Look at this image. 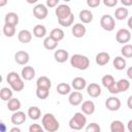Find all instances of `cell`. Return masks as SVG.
Returning a JSON list of instances; mask_svg holds the SVG:
<instances>
[{"instance_id": "35", "label": "cell", "mask_w": 132, "mask_h": 132, "mask_svg": "<svg viewBox=\"0 0 132 132\" xmlns=\"http://www.w3.org/2000/svg\"><path fill=\"white\" fill-rule=\"evenodd\" d=\"M101 82H102V86H103L104 88L108 89L111 85H113V84L116 82V80H114V77H113L112 75H110V74H105L104 76H102Z\"/></svg>"}, {"instance_id": "54", "label": "cell", "mask_w": 132, "mask_h": 132, "mask_svg": "<svg viewBox=\"0 0 132 132\" xmlns=\"http://www.w3.org/2000/svg\"><path fill=\"white\" fill-rule=\"evenodd\" d=\"M27 1V3H29V4H34V3H36L38 0H26Z\"/></svg>"}, {"instance_id": "9", "label": "cell", "mask_w": 132, "mask_h": 132, "mask_svg": "<svg viewBox=\"0 0 132 132\" xmlns=\"http://www.w3.org/2000/svg\"><path fill=\"white\" fill-rule=\"evenodd\" d=\"M27 116H28V114H26L24 111H22V110H16V111L12 112L11 118H10V121H11V123H12L13 125L19 126V125H22V124H24V123L26 122Z\"/></svg>"}, {"instance_id": "28", "label": "cell", "mask_w": 132, "mask_h": 132, "mask_svg": "<svg viewBox=\"0 0 132 132\" xmlns=\"http://www.w3.org/2000/svg\"><path fill=\"white\" fill-rule=\"evenodd\" d=\"M12 94H13V90L11 88H7V87H3L0 90V98L2 101H8L9 99L12 98Z\"/></svg>"}, {"instance_id": "12", "label": "cell", "mask_w": 132, "mask_h": 132, "mask_svg": "<svg viewBox=\"0 0 132 132\" xmlns=\"http://www.w3.org/2000/svg\"><path fill=\"white\" fill-rule=\"evenodd\" d=\"M101 87L96 82H91L87 86V93L92 98H97L101 95Z\"/></svg>"}, {"instance_id": "13", "label": "cell", "mask_w": 132, "mask_h": 132, "mask_svg": "<svg viewBox=\"0 0 132 132\" xmlns=\"http://www.w3.org/2000/svg\"><path fill=\"white\" fill-rule=\"evenodd\" d=\"M86 32H87V29L85 27V25H82L81 23H76L72 26V29H71V33L74 37L76 38H81L86 35Z\"/></svg>"}, {"instance_id": "32", "label": "cell", "mask_w": 132, "mask_h": 132, "mask_svg": "<svg viewBox=\"0 0 132 132\" xmlns=\"http://www.w3.org/2000/svg\"><path fill=\"white\" fill-rule=\"evenodd\" d=\"M33 35L37 38H43L46 35V28L43 25H36L33 28Z\"/></svg>"}, {"instance_id": "24", "label": "cell", "mask_w": 132, "mask_h": 132, "mask_svg": "<svg viewBox=\"0 0 132 132\" xmlns=\"http://www.w3.org/2000/svg\"><path fill=\"white\" fill-rule=\"evenodd\" d=\"M126 65H127L126 60H125V58L122 57V56L116 57V58L113 59V61H112V66H113L117 70H124V69L126 68Z\"/></svg>"}, {"instance_id": "33", "label": "cell", "mask_w": 132, "mask_h": 132, "mask_svg": "<svg viewBox=\"0 0 132 132\" xmlns=\"http://www.w3.org/2000/svg\"><path fill=\"white\" fill-rule=\"evenodd\" d=\"M64 31L60 28H54L51 32H50V36H52L54 39H56L57 41H61L64 38Z\"/></svg>"}, {"instance_id": "17", "label": "cell", "mask_w": 132, "mask_h": 132, "mask_svg": "<svg viewBox=\"0 0 132 132\" xmlns=\"http://www.w3.org/2000/svg\"><path fill=\"white\" fill-rule=\"evenodd\" d=\"M109 60H110V56H109V54L106 53V52H100V53H98V54L96 55V57H95V62H96V64L99 65V66H104V65H106V64L109 62Z\"/></svg>"}, {"instance_id": "1", "label": "cell", "mask_w": 132, "mask_h": 132, "mask_svg": "<svg viewBox=\"0 0 132 132\" xmlns=\"http://www.w3.org/2000/svg\"><path fill=\"white\" fill-rule=\"evenodd\" d=\"M41 124L44 131H47V132H56L60 128L59 121L56 119V117L53 113H50V112H46L45 114L42 116Z\"/></svg>"}, {"instance_id": "50", "label": "cell", "mask_w": 132, "mask_h": 132, "mask_svg": "<svg viewBox=\"0 0 132 132\" xmlns=\"http://www.w3.org/2000/svg\"><path fill=\"white\" fill-rule=\"evenodd\" d=\"M127 129H128L129 132H132V120H130V121L128 122V124H127Z\"/></svg>"}, {"instance_id": "51", "label": "cell", "mask_w": 132, "mask_h": 132, "mask_svg": "<svg viewBox=\"0 0 132 132\" xmlns=\"http://www.w3.org/2000/svg\"><path fill=\"white\" fill-rule=\"evenodd\" d=\"M127 25H128V27H129L130 29H132V16H130V18L128 19V22H127Z\"/></svg>"}, {"instance_id": "18", "label": "cell", "mask_w": 132, "mask_h": 132, "mask_svg": "<svg viewBox=\"0 0 132 132\" xmlns=\"http://www.w3.org/2000/svg\"><path fill=\"white\" fill-rule=\"evenodd\" d=\"M71 87L76 91H81L85 88H87V80L80 76L74 77L71 81Z\"/></svg>"}, {"instance_id": "5", "label": "cell", "mask_w": 132, "mask_h": 132, "mask_svg": "<svg viewBox=\"0 0 132 132\" xmlns=\"http://www.w3.org/2000/svg\"><path fill=\"white\" fill-rule=\"evenodd\" d=\"M48 7L42 3H39L37 5L34 6L33 8V15L37 19V20H44L47 16L48 13Z\"/></svg>"}, {"instance_id": "4", "label": "cell", "mask_w": 132, "mask_h": 132, "mask_svg": "<svg viewBox=\"0 0 132 132\" xmlns=\"http://www.w3.org/2000/svg\"><path fill=\"white\" fill-rule=\"evenodd\" d=\"M100 26L105 31H112L116 27L114 18L110 14H103L100 19Z\"/></svg>"}, {"instance_id": "2", "label": "cell", "mask_w": 132, "mask_h": 132, "mask_svg": "<svg viewBox=\"0 0 132 132\" xmlns=\"http://www.w3.org/2000/svg\"><path fill=\"white\" fill-rule=\"evenodd\" d=\"M70 64L73 68L78 70H87L90 67V60L85 55L74 54L70 57Z\"/></svg>"}, {"instance_id": "56", "label": "cell", "mask_w": 132, "mask_h": 132, "mask_svg": "<svg viewBox=\"0 0 132 132\" xmlns=\"http://www.w3.org/2000/svg\"><path fill=\"white\" fill-rule=\"evenodd\" d=\"M63 1H65V2H70L71 0H63Z\"/></svg>"}, {"instance_id": "47", "label": "cell", "mask_w": 132, "mask_h": 132, "mask_svg": "<svg viewBox=\"0 0 132 132\" xmlns=\"http://www.w3.org/2000/svg\"><path fill=\"white\" fill-rule=\"evenodd\" d=\"M126 74H127L128 78L132 80V66H130V67L127 69V71H126Z\"/></svg>"}, {"instance_id": "42", "label": "cell", "mask_w": 132, "mask_h": 132, "mask_svg": "<svg viewBox=\"0 0 132 132\" xmlns=\"http://www.w3.org/2000/svg\"><path fill=\"white\" fill-rule=\"evenodd\" d=\"M44 129L39 124H32L29 127V132H43Z\"/></svg>"}, {"instance_id": "25", "label": "cell", "mask_w": 132, "mask_h": 132, "mask_svg": "<svg viewBox=\"0 0 132 132\" xmlns=\"http://www.w3.org/2000/svg\"><path fill=\"white\" fill-rule=\"evenodd\" d=\"M21 106H22L21 101H20L18 98L12 97L11 99H9V100L7 101V108H8V110H10V111H12V112H14V111H16V110H20Z\"/></svg>"}, {"instance_id": "15", "label": "cell", "mask_w": 132, "mask_h": 132, "mask_svg": "<svg viewBox=\"0 0 132 132\" xmlns=\"http://www.w3.org/2000/svg\"><path fill=\"white\" fill-rule=\"evenodd\" d=\"M95 103L92 101V100H86L81 103V106H80V109L81 111L87 114V116H91L95 112Z\"/></svg>"}, {"instance_id": "31", "label": "cell", "mask_w": 132, "mask_h": 132, "mask_svg": "<svg viewBox=\"0 0 132 132\" xmlns=\"http://www.w3.org/2000/svg\"><path fill=\"white\" fill-rule=\"evenodd\" d=\"M10 88L14 91V92H21L24 90L25 88V82H24V79L23 77H20L18 79H15L14 81H12L11 84H9Z\"/></svg>"}, {"instance_id": "52", "label": "cell", "mask_w": 132, "mask_h": 132, "mask_svg": "<svg viewBox=\"0 0 132 132\" xmlns=\"http://www.w3.org/2000/svg\"><path fill=\"white\" fill-rule=\"evenodd\" d=\"M7 2H8V0H0V6H1V7L5 6V5L7 4Z\"/></svg>"}, {"instance_id": "8", "label": "cell", "mask_w": 132, "mask_h": 132, "mask_svg": "<svg viewBox=\"0 0 132 132\" xmlns=\"http://www.w3.org/2000/svg\"><path fill=\"white\" fill-rule=\"evenodd\" d=\"M121 100L116 96H110L105 101V107L110 111H117L121 108Z\"/></svg>"}, {"instance_id": "57", "label": "cell", "mask_w": 132, "mask_h": 132, "mask_svg": "<svg viewBox=\"0 0 132 132\" xmlns=\"http://www.w3.org/2000/svg\"><path fill=\"white\" fill-rule=\"evenodd\" d=\"M131 2H132V0H131Z\"/></svg>"}, {"instance_id": "27", "label": "cell", "mask_w": 132, "mask_h": 132, "mask_svg": "<svg viewBox=\"0 0 132 132\" xmlns=\"http://www.w3.org/2000/svg\"><path fill=\"white\" fill-rule=\"evenodd\" d=\"M36 87L39 88H46V89H51L52 87V81L47 76H39L36 80Z\"/></svg>"}, {"instance_id": "40", "label": "cell", "mask_w": 132, "mask_h": 132, "mask_svg": "<svg viewBox=\"0 0 132 132\" xmlns=\"http://www.w3.org/2000/svg\"><path fill=\"white\" fill-rule=\"evenodd\" d=\"M20 77H22V75H20L18 72H15V71H10V72H8V74H7V76H6V81H7L8 85H9V84H11L12 81H14L15 79H18V78H20Z\"/></svg>"}, {"instance_id": "6", "label": "cell", "mask_w": 132, "mask_h": 132, "mask_svg": "<svg viewBox=\"0 0 132 132\" xmlns=\"http://www.w3.org/2000/svg\"><path fill=\"white\" fill-rule=\"evenodd\" d=\"M116 39L119 43L121 44H126L130 41L131 39V32L128 29L125 28H121L120 30H118L117 34H116Z\"/></svg>"}, {"instance_id": "38", "label": "cell", "mask_w": 132, "mask_h": 132, "mask_svg": "<svg viewBox=\"0 0 132 132\" xmlns=\"http://www.w3.org/2000/svg\"><path fill=\"white\" fill-rule=\"evenodd\" d=\"M121 54L124 58H132V44L130 43L123 44L121 48Z\"/></svg>"}, {"instance_id": "23", "label": "cell", "mask_w": 132, "mask_h": 132, "mask_svg": "<svg viewBox=\"0 0 132 132\" xmlns=\"http://www.w3.org/2000/svg\"><path fill=\"white\" fill-rule=\"evenodd\" d=\"M58 42L59 41H57L56 39H54L52 36H47L43 40V46H44L45 50L53 51V50H55L58 46Z\"/></svg>"}, {"instance_id": "39", "label": "cell", "mask_w": 132, "mask_h": 132, "mask_svg": "<svg viewBox=\"0 0 132 132\" xmlns=\"http://www.w3.org/2000/svg\"><path fill=\"white\" fill-rule=\"evenodd\" d=\"M73 21H74V14L71 13L69 16H67L66 19L63 20H58L59 25H61L62 27H70L71 25H73Z\"/></svg>"}, {"instance_id": "43", "label": "cell", "mask_w": 132, "mask_h": 132, "mask_svg": "<svg viewBox=\"0 0 132 132\" xmlns=\"http://www.w3.org/2000/svg\"><path fill=\"white\" fill-rule=\"evenodd\" d=\"M102 0H87V5L90 7V8H95V7H98L100 5Z\"/></svg>"}, {"instance_id": "49", "label": "cell", "mask_w": 132, "mask_h": 132, "mask_svg": "<svg viewBox=\"0 0 132 132\" xmlns=\"http://www.w3.org/2000/svg\"><path fill=\"white\" fill-rule=\"evenodd\" d=\"M121 3H122L124 6H131V5H132L131 0H121Z\"/></svg>"}, {"instance_id": "16", "label": "cell", "mask_w": 132, "mask_h": 132, "mask_svg": "<svg viewBox=\"0 0 132 132\" xmlns=\"http://www.w3.org/2000/svg\"><path fill=\"white\" fill-rule=\"evenodd\" d=\"M54 58L58 63H65L69 59V53L66 50H56L54 53Z\"/></svg>"}, {"instance_id": "37", "label": "cell", "mask_w": 132, "mask_h": 132, "mask_svg": "<svg viewBox=\"0 0 132 132\" xmlns=\"http://www.w3.org/2000/svg\"><path fill=\"white\" fill-rule=\"evenodd\" d=\"M3 34L6 37H12L15 34V26L13 25H9V24H5L3 26Z\"/></svg>"}, {"instance_id": "10", "label": "cell", "mask_w": 132, "mask_h": 132, "mask_svg": "<svg viewBox=\"0 0 132 132\" xmlns=\"http://www.w3.org/2000/svg\"><path fill=\"white\" fill-rule=\"evenodd\" d=\"M82 99H84V96L82 94L79 92V91H74V92H71L69 94V97H68V102L70 103V105L72 106H78L79 104L82 103Z\"/></svg>"}, {"instance_id": "53", "label": "cell", "mask_w": 132, "mask_h": 132, "mask_svg": "<svg viewBox=\"0 0 132 132\" xmlns=\"http://www.w3.org/2000/svg\"><path fill=\"white\" fill-rule=\"evenodd\" d=\"M10 132H21V129L18 128V127H13L10 129Z\"/></svg>"}, {"instance_id": "44", "label": "cell", "mask_w": 132, "mask_h": 132, "mask_svg": "<svg viewBox=\"0 0 132 132\" xmlns=\"http://www.w3.org/2000/svg\"><path fill=\"white\" fill-rule=\"evenodd\" d=\"M107 90H108V92H109L110 94H113V95H116V94H119V93H120L119 88H118V85H117V81H116L113 85H111Z\"/></svg>"}, {"instance_id": "26", "label": "cell", "mask_w": 132, "mask_h": 132, "mask_svg": "<svg viewBox=\"0 0 132 132\" xmlns=\"http://www.w3.org/2000/svg\"><path fill=\"white\" fill-rule=\"evenodd\" d=\"M4 21H5V24L16 26L19 24V15H18V13L12 12V11L11 12H8V13L5 14Z\"/></svg>"}, {"instance_id": "20", "label": "cell", "mask_w": 132, "mask_h": 132, "mask_svg": "<svg viewBox=\"0 0 132 132\" xmlns=\"http://www.w3.org/2000/svg\"><path fill=\"white\" fill-rule=\"evenodd\" d=\"M18 39L22 43H29L32 39V33L29 30L23 29L18 33Z\"/></svg>"}, {"instance_id": "30", "label": "cell", "mask_w": 132, "mask_h": 132, "mask_svg": "<svg viewBox=\"0 0 132 132\" xmlns=\"http://www.w3.org/2000/svg\"><path fill=\"white\" fill-rule=\"evenodd\" d=\"M125 126L122 121L120 120H114L110 124V131L111 132H125Z\"/></svg>"}, {"instance_id": "7", "label": "cell", "mask_w": 132, "mask_h": 132, "mask_svg": "<svg viewBox=\"0 0 132 132\" xmlns=\"http://www.w3.org/2000/svg\"><path fill=\"white\" fill-rule=\"evenodd\" d=\"M55 13L58 18V20H63V19H66L67 16H69L72 11H71V8L69 5L67 4H60L57 6L56 10H55Z\"/></svg>"}, {"instance_id": "34", "label": "cell", "mask_w": 132, "mask_h": 132, "mask_svg": "<svg viewBox=\"0 0 132 132\" xmlns=\"http://www.w3.org/2000/svg\"><path fill=\"white\" fill-rule=\"evenodd\" d=\"M117 85H118V88H119V91L120 93L122 92H126L130 89V82L128 79L126 78H121L117 81Z\"/></svg>"}, {"instance_id": "11", "label": "cell", "mask_w": 132, "mask_h": 132, "mask_svg": "<svg viewBox=\"0 0 132 132\" xmlns=\"http://www.w3.org/2000/svg\"><path fill=\"white\" fill-rule=\"evenodd\" d=\"M30 60V56L26 51H18L14 54V61L19 65H27Z\"/></svg>"}, {"instance_id": "36", "label": "cell", "mask_w": 132, "mask_h": 132, "mask_svg": "<svg viewBox=\"0 0 132 132\" xmlns=\"http://www.w3.org/2000/svg\"><path fill=\"white\" fill-rule=\"evenodd\" d=\"M36 96L38 99H41V100H44L48 97L50 95V89H46V88H39L37 87L36 88Z\"/></svg>"}, {"instance_id": "3", "label": "cell", "mask_w": 132, "mask_h": 132, "mask_svg": "<svg viewBox=\"0 0 132 132\" xmlns=\"http://www.w3.org/2000/svg\"><path fill=\"white\" fill-rule=\"evenodd\" d=\"M87 124V118L85 113L81 112H75L73 117L69 120V127L72 130H81Z\"/></svg>"}, {"instance_id": "55", "label": "cell", "mask_w": 132, "mask_h": 132, "mask_svg": "<svg viewBox=\"0 0 132 132\" xmlns=\"http://www.w3.org/2000/svg\"><path fill=\"white\" fill-rule=\"evenodd\" d=\"M1 131H2V132L5 131V127H4V124H3V123H1Z\"/></svg>"}, {"instance_id": "46", "label": "cell", "mask_w": 132, "mask_h": 132, "mask_svg": "<svg viewBox=\"0 0 132 132\" xmlns=\"http://www.w3.org/2000/svg\"><path fill=\"white\" fill-rule=\"evenodd\" d=\"M59 2H60V0H46V4H45V5H46L48 8H53V7L58 6Z\"/></svg>"}, {"instance_id": "41", "label": "cell", "mask_w": 132, "mask_h": 132, "mask_svg": "<svg viewBox=\"0 0 132 132\" xmlns=\"http://www.w3.org/2000/svg\"><path fill=\"white\" fill-rule=\"evenodd\" d=\"M101 128L97 123H91L86 127L87 132H100Z\"/></svg>"}, {"instance_id": "48", "label": "cell", "mask_w": 132, "mask_h": 132, "mask_svg": "<svg viewBox=\"0 0 132 132\" xmlns=\"http://www.w3.org/2000/svg\"><path fill=\"white\" fill-rule=\"evenodd\" d=\"M127 106L129 107V109H131V110H132V95H131V96H129V97H128V99H127Z\"/></svg>"}, {"instance_id": "29", "label": "cell", "mask_w": 132, "mask_h": 132, "mask_svg": "<svg viewBox=\"0 0 132 132\" xmlns=\"http://www.w3.org/2000/svg\"><path fill=\"white\" fill-rule=\"evenodd\" d=\"M57 92L58 94L64 96V95H68L71 93V86L68 85L67 82H60L57 86Z\"/></svg>"}, {"instance_id": "45", "label": "cell", "mask_w": 132, "mask_h": 132, "mask_svg": "<svg viewBox=\"0 0 132 132\" xmlns=\"http://www.w3.org/2000/svg\"><path fill=\"white\" fill-rule=\"evenodd\" d=\"M103 4L107 7H114L117 4H118V0H102Z\"/></svg>"}, {"instance_id": "19", "label": "cell", "mask_w": 132, "mask_h": 132, "mask_svg": "<svg viewBox=\"0 0 132 132\" xmlns=\"http://www.w3.org/2000/svg\"><path fill=\"white\" fill-rule=\"evenodd\" d=\"M78 18L82 24H89L93 21V13L89 9H82L79 11Z\"/></svg>"}, {"instance_id": "22", "label": "cell", "mask_w": 132, "mask_h": 132, "mask_svg": "<svg viewBox=\"0 0 132 132\" xmlns=\"http://www.w3.org/2000/svg\"><path fill=\"white\" fill-rule=\"evenodd\" d=\"M27 114H28V117H29L31 120L36 121V120L40 119V117H41V110H40V108L37 107V106H30V107L28 108Z\"/></svg>"}, {"instance_id": "21", "label": "cell", "mask_w": 132, "mask_h": 132, "mask_svg": "<svg viewBox=\"0 0 132 132\" xmlns=\"http://www.w3.org/2000/svg\"><path fill=\"white\" fill-rule=\"evenodd\" d=\"M128 14H129V11H128V9L125 6L119 7V8H117L114 10V18L118 21H124V20H126L128 18Z\"/></svg>"}, {"instance_id": "14", "label": "cell", "mask_w": 132, "mask_h": 132, "mask_svg": "<svg viewBox=\"0 0 132 132\" xmlns=\"http://www.w3.org/2000/svg\"><path fill=\"white\" fill-rule=\"evenodd\" d=\"M35 69L32 66H24L21 71V75L24 80H32L35 77Z\"/></svg>"}]
</instances>
